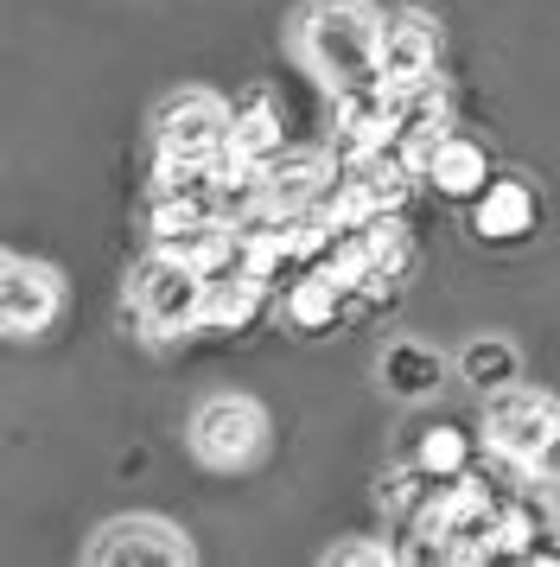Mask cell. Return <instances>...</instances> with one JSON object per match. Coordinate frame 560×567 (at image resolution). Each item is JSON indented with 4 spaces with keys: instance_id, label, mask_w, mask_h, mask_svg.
<instances>
[{
    "instance_id": "cell-1",
    "label": "cell",
    "mask_w": 560,
    "mask_h": 567,
    "mask_svg": "<svg viewBox=\"0 0 560 567\" xmlns=\"http://www.w3.org/2000/svg\"><path fill=\"white\" fill-rule=\"evenodd\" d=\"M300 52L305 64L331 83V90H351V83H382L376 78V52H382V27L363 0H312L300 20Z\"/></svg>"
},
{
    "instance_id": "cell-2",
    "label": "cell",
    "mask_w": 560,
    "mask_h": 567,
    "mask_svg": "<svg viewBox=\"0 0 560 567\" xmlns=\"http://www.w3.org/2000/svg\"><path fill=\"white\" fill-rule=\"evenodd\" d=\"M484 434H490V453H509V460L541 465L560 440V409L535 389H490V409H484Z\"/></svg>"
},
{
    "instance_id": "cell-3",
    "label": "cell",
    "mask_w": 560,
    "mask_h": 567,
    "mask_svg": "<svg viewBox=\"0 0 560 567\" xmlns=\"http://www.w3.org/2000/svg\"><path fill=\"white\" fill-rule=\"evenodd\" d=\"M134 312H141V326L159 332V338L185 332V326H204V275L185 256L159 249V256L141 268V281H134Z\"/></svg>"
},
{
    "instance_id": "cell-4",
    "label": "cell",
    "mask_w": 560,
    "mask_h": 567,
    "mask_svg": "<svg viewBox=\"0 0 560 567\" xmlns=\"http://www.w3.org/2000/svg\"><path fill=\"white\" fill-rule=\"evenodd\" d=\"M261 409L242 402V395H217V402H204L198 421H191V446H198V460L210 465H249L261 453Z\"/></svg>"
},
{
    "instance_id": "cell-5",
    "label": "cell",
    "mask_w": 560,
    "mask_h": 567,
    "mask_svg": "<svg viewBox=\"0 0 560 567\" xmlns=\"http://www.w3.org/2000/svg\"><path fill=\"white\" fill-rule=\"evenodd\" d=\"M229 115L217 96H204V90H191V96H173V103L159 109V147L166 154H191V159H224L229 154Z\"/></svg>"
},
{
    "instance_id": "cell-6",
    "label": "cell",
    "mask_w": 560,
    "mask_h": 567,
    "mask_svg": "<svg viewBox=\"0 0 560 567\" xmlns=\"http://www.w3.org/2000/svg\"><path fill=\"white\" fill-rule=\"evenodd\" d=\"M90 561L102 567H127V561H191V542L178 536L173 523H159V516H127V523H108L90 548Z\"/></svg>"
},
{
    "instance_id": "cell-7",
    "label": "cell",
    "mask_w": 560,
    "mask_h": 567,
    "mask_svg": "<svg viewBox=\"0 0 560 567\" xmlns=\"http://www.w3.org/2000/svg\"><path fill=\"white\" fill-rule=\"evenodd\" d=\"M51 312H58V281H51V268L7 256V268H0V319H7V332L13 338L45 332Z\"/></svg>"
},
{
    "instance_id": "cell-8",
    "label": "cell",
    "mask_w": 560,
    "mask_h": 567,
    "mask_svg": "<svg viewBox=\"0 0 560 567\" xmlns=\"http://www.w3.org/2000/svg\"><path fill=\"white\" fill-rule=\"evenodd\" d=\"M376 78L388 83V90H414V83H433V27L421 20V13H402L395 27H382Z\"/></svg>"
},
{
    "instance_id": "cell-9",
    "label": "cell",
    "mask_w": 560,
    "mask_h": 567,
    "mask_svg": "<svg viewBox=\"0 0 560 567\" xmlns=\"http://www.w3.org/2000/svg\"><path fill=\"white\" fill-rule=\"evenodd\" d=\"M338 128L351 147H388L395 141V90L388 83H351L338 90Z\"/></svg>"
},
{
    "instance_id": "cell-10",
    "label": "cell",
    "mask_w": 560,
    "mask_h": 567,
    "mask_svg": "<svg viewBox=\"0 0 560 567\" xmlns=\"http://www.w3.org/2000/svg\"><path fill=\"white\" fill-rule=\"evenodd\" d=\"M325 154H293V159H268V210L274 217H293V210H312L325 198Z\"/></svg>"
},
{
    "instance_id": "cell-11",
    "label": "cell",
    "mask_w": 560,
    "mask_h": 567,
    "mask_svg": "<svg viewBox=\"0 0 560 567\" xmlns=\"http://www.w3.org/2000/svg\"><path fill=\"white\" fill-rule=\"evenodd\" d=\"M261 275H255L249 261H229L224 275H210L204 281V326H249L255 307H261Z\"/></svg>"
},
{
    "instance_id": "cell-12",
    "label": "cell",
    "mask_w": 560,
    "mask_h": 567,
    "mask_svg": "<svg viewBox=\"0 0 560 567\" xmlns=\"http://www.w3.org/2000/svg\"><path fill=\"white\" fill-rule=\"evenodd\" d=\"M344 293H351V281H344L338 268H312V275H300L293 293H287V319H293L300 332H325V326L344 319Z\"/></svg>"
},
{
    "instance_id": "cell-13",
    "label": "cell",
    "mask_w": 560,
    "mask_h": 567,
    "mask_svg": "<svg viewBox=\"0 0 560 567\" xmlns=\"http://www.w3.org/2000/svg\"><path fill=\"white\" fill-rule=\"evenodd\" d=\"M478 230L490 243H516V236L535 230V192L516 179H490L478 192Z\"/></svg>"
},
{
    "instance_id": "cell-14",
    "label": "cell",
    "mask_w": 560,
    "mask_h": 567,
    "mask_svg": "<svg viewBox=\"0 0 560 567\" xmlns=\"http://www.w3.org/2000/svg\"><path fill=\"white\" fill-rule=\"evenodd\" d=\"M427 179L446 192V198H478L484 185H490V159H484L478 141H458V134H446L439 141V154H433Z\"/></svg>"
},
{
    "instance_id": "cell-15",
    "label": "cell",
    "mask_w": 560,
    "mask_h": 567,
    "mask_svg": "<svg viewBox=\"0 0 560 567\" xmlns=\"http://www.w3.org/2000/svg\"><path fill=\"white\" fill-rule=\"evenodd\" d=\"M382 383H388V395H402V402L433 395V389H439V351L414 344V338L388 344V358H382Z\"/></svg>"
},
{
    "instance_id": "cell-16",
    "label": "cell",
    "mask_w": 560,
    "mask_h": 567,
    "mask_svg": "<svg viewBox=\"0 0 560 567\" xmlns=\"http://www.w3.org/2000/svg\"><path fill=\"white\" fill-rule=\"evenodd\" d=\"M280 147H287V128H280V115L261 96H249V103L236 109V122H229V154L255 159V166H268V159H280Z\"/></svg>"
},
{
    "instance_id": "cell-17",
    "label": "cell",
    "mask_w": 560,
    "mask_h": 567,
    "mask_svg": "<svg viewBox=\"0 0 560 567\" xmlns=\"http://www.w3.org/2000/svg\"><path fill=\"white\" fill-rule=\"evenodd\" d=\"M458 370H465V383H478L484 395H490V389L516 383L522 358H516V344H509V338H471V344H465V358H458Z\"/></svg>"
},
{
    "instance_id": "cell-18",
    "label": "cell",
    "mask_w": 560,
    "mask_h": 567,
    "mask_svg": "<svg viewBox=\"0 0 560 567\" xmlns=\"http://www.w3.org/2000/svg\"><path fill=\"white\" fill-rule=\"evenodd\" d=\"M414 465L427 472V478H465L471 472V440L458 434V427H427L421 434V446H414Z\"/></svg>"
},
{
    "instance_id": "cell-19",
    "label": "cell",
    "mask_w": 560,
    "mask_h": 567,
    "mask_svg": "<svg viewBox=\"0 0 560 567\" xmlns=\"http://www.w3.org/2000/svg\"><path fill=\"white\" fill-rule=\"evenodd\" d=\"M402 548H388V542H344V548H331L325 561L331 567H382V561H395Z\"/></svg>"
}]
</instances>
